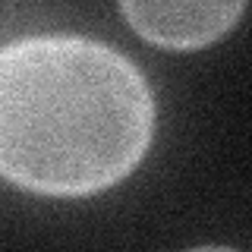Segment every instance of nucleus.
Returning a JSON list of instances; mask_svg holds the SVG:
<instances>
[{"label":"nucleus","mask_w":252,"mask_h":252,"mask_svg":"<svg viewBox=\"0 0 252 252\" xmlns=\"http://www.w3.org/2000/svg\"><path fill=\"white\" fill-rule=\"evenodd\" d=\"M155 136L142 69L85 35L0 44V177L35 195L79 199L129 177Z\"/></svg>","instance_id":"obj_1"},{"label":"nucleus","mask_w":252,"mask_h":252,"mask_svg":"<svg viewBox=\"0 0 252 252\" xmlns=\"http://www.w3.org/2000/svg\"><path fill=\"white\" fill-rule=\"evenodd\" d=\"M139 38L167 51H199L240 22L246 0H120Z\"/></svg>","instance_id":"obj_2"}]
</instances>
